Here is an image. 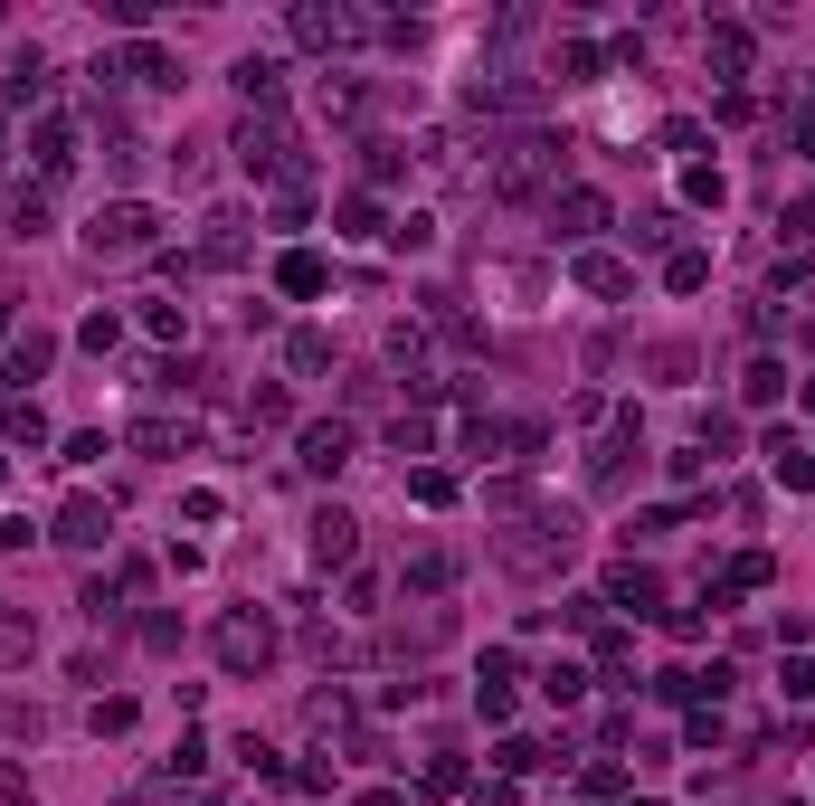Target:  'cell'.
<instances>
[{
    "label": "cell",
    "instance_id": "6da1fadb",
    "mask_svg": "<svg viewBox=\"0 0 815 806\" xmlns=\"http://www.w3.org/2000/svg\"><path fill=\"white\" fill-rule=\"evenodd\" d=\"M152 228H162V218L142 209V200H105V209H95V228H86V247H95V257H142V247H152Z\"/></svg>",
    "mask_w": 815,
    "mask_h": 806
},
{
    "label": "cell",
    "instance_id": "7a4b0ae2",
    "mask_svg": "<svg viewBox=\"0 0 815 806\" xmlns=\"http://www.w3.org/2000/svg\"><path fill=\"white\" fill-rule=\"evenodd\" d=\"M237 162H247V181H285V171H294V133H285V123H247V133H237Z\"/></svg>",
    "mask_w": 815,
    "mask_h": 806
},
{
    "label": "cell",
    "instance_id": "3957f363",
    "mask_svg": "<svg viewBox=\"0 0 815 806\" xmlns=\"http://www.w3.org/2000/svg\"><path fill=\"white\" fill-rule=\"evenodd\" d=\"M218 655H228V674H257V664L276 655V636H266V616H228V626H218Z\"/></svg>",
    "mask_w": 815,
    "mask_h": 806
},
{
    "label": "cell",
    "instance_id": "277c9868",
    "mask_svg": "<svg viewBox=\"0 0 815 806\" xmlns=\"http://www.w3.org/2000/svg\"><path fill=\"white\" fill-rule=\"evenodd\" d=\"M57 541H67V550H95V541H115V513H105L95 494H76L67 513H57Z\"/></svg>",
    "mask_w": 815,
    "mask_h": 806
},
{
    "label": "cell",
    "instance_id": "5b68a950",
    "mask_svg": "<svg viewBox=\"0 0 815 806\" xmlns=\"http://www.w3.org/2000/svg\"><path fill=\"white\" fill-rule=\"evenodd\" d=\"M303 465H313V474H342L351 465V427L342 418H313V427H303Z\"/></svg>",
    "mask_w": 815,
    "mask_h": 806
},
{
    "label": "cell",
    "instance_id": "8992f818",
    "mask_svg": "<svg viewBox=\"0 0 815 806\" xmlns=\"http://www.w3.org/2000/svg\"><path fill=\"white\" fill-rule=\"evenodd\" d=\"M769 465H778V484H787V494H815V455H806V437H787V427H778V437H769Z\"/></svg>",
    "mask_w": 815,
    "mask_h": 806
},
{
    "label": "cell",
    "instance_id": "52a82bcc",
    "mask_svg": "<svg viewBox=\"0 0 815 806\" xmlns=\"http://www.w3.org/2000/svg\"><path fill=\"white\" fill-rule=\"evenodd\" d=\"M294 39L303 47H342V39H361V20H351V10H294Z\"/></svg>",
    "mask_w": 815,
    "mask_h": 806
},
{
    "label": "cell",
    "instance_id": "ba28073f",
    "mask_svg": "<svg viewBox=\"0 0 815 806\" xmlns=\"http://www.w3.org/2000/svg\"><path fill=\"white\" fill-rule=\"evenodd\" d=\"M550 218H559V237H588V228H607V200L598 190H569V200H550Z\"/></svg>",
    "mask_w": 815,
    "mask_h": 806
},
{
    "label": "cell",
    "instance_id": "9c48e42d",
    "mask_svg": "<svg viewBox=\"0 0 815 806\" xmlns=\"http://www.w3.org/2000/svg\"><path fill=\"white\" fill-rule=\"evenodd\" d=\"M29 152H39V171H67V162H76V133H67V115H39Z\"/></svg>",
    "mask_w": 815,
    "mask_h": 806
},
{
    "label": "cell",
    "instance_id": "30bf717a",
    "mask_svg": "<svg viewBox=\"0 0 815 806\" xmlns=\"http://www.w3.org/2000/svg\"><path fill=\"white\" fill-rule=\"evenodd\" d=\"M351 531H361L351 513H313V560H323V569H342V560H351Z\"/></svg>",
    "mask_w": 815,
    "mask_h": 806
},
{
    "label": "cell",
    "instance_id": "8fae6325",
    "mask_svg": "<svg viewBox=\"0 0 815 806\" xmlns=\"http://www.w3.org/2000/svg\"><path fill=\"white\" fill-rule=\"evenodd\" d=\"M276 86H285V57H237V95L276 105Z\"/></svg>",
    "mask_w": 815,
    "mask_h": 806
},
{
    "label": "cell",
    "instance_id": "7c38bea8",
    "mask_svg": "<svg viewBox=\"0 0 815 806\" xmlns=\"http://www.w3.org/2000/svg\"><path fill=\"white\" fill-rule=\"evenodd\" d=\"M276 284H285V294H323L332 276H323V257H303V247H294V257L276 266Z\"/></svg>",
    "mask_w": 815,
    "mask_h": 806
},
{
    "label": "cell",
    "instance_id": "4fadbf2b",
    "mask_svg": "<svg viewBox=\"0 0 815 806\" xmlns=\"http://www.w3.org/2000/svg\"><path fill=\"white\" fill-rule=\"evenodd\" d=\"M607 589H616V608H635V616H645L654 598H664V589H654V579H645V569H616V579H607Z\"/></svg>",
    "mask_w": 815,
    "mask_h": 806
},
{
    "label": "cell",
    "instance_id": "5bb4252c",
    "mask_svg": "<svg viewBox=\"0 0 815 806\" xmlns=\"http://www.w3.org/2000/svg\"><path fill=\"white\" fill-rule=\"evenodd\" d=\"M579 284H588V294H626V266H616V257H579Z\"/></svg>",
    "mask_w": 815,
    "mask_h": 806
},
{
    "label": "cell",
    "instance_id": "9a60e30c",
    "mask_svg": "<svg viewBox=\"0 0 815 806\" xmlns=\"http://www.w3.org/2000/svg\"><path fill=\"white\" fill-rule=\"evenodd\" d=\"M47 361H57V342H47V332H29L20 352H10V379H39V370H47Z\"/></svg>",
    "mask_w": 815,
    "mask_h": 806
},
{
    "label": "cell",
    "instance_id": "2e32d148",
    "mask_svg": "<svg viewBox=\"0 0 815 806\" xmlns=\"http://www.w3.org/2000/svg\"><path fill=\"white\" fill-rule=\"evenodd\" d=\"M664 284H674V294H693V284H711V257H701V247H683V257L664 266Z\"/></svg>",
    "mask_w": 815,
    "mask_h": 806
},
{
    "label": "cell",
    "instance_id": "e0dca14e",
    "mask_svg": "<svg viewBox=\"0 0 815 806\" xmlns=\"http://www.w3.org/2000/svg\"><path fill=\"white\" fill-rule=\"evenodd\" d=\"M740 389H749V408H769L778 389H787V370H778V361H749V379H740Z\"/></svg>",
    "mask_w": 815,
    "mask_h": 806
},
{
    "label": "cell",
    "instance_id": "ac0fdd59",
    "mask_svg": "<svg viewBox=\"0 0 815 806\" xmlns=\"http://www.w3.org/2000/svg\"><path fill=\"white\" fill-rule=\"evenodd\" d=\"M124 67H133L142 86H181V76H171V57H162V47H133V57H124Z\"/></svg>",
    "mask_w": 815,
    "mask_h": 806
},
{
    "label": "cell",
    "instance_id": "d6986e66",
    "mask_svg": "<svg viewBox=\"0 0 815 806\" xmlns=\"http://www.w3.org/2000/svg\"><path fill=\"white\" fill-rule=\"evenodd\" d=\"M540 692H550V702H579L588 674H579V664H550V674H540Z\"/></svg>",
    "mask_w": 815,
    "mask_h": 806
},
{
    "label": "cell",
    "instance_id": "ffe728a7",
    "mask_svg": "<svg viewBox=\"0 0 815 806\" xmlns=\"http://www.w3.org/2000/svg\"><path fill=\"white\" fill-rule=\"evenodd\" d=\"M408 494H418V503H455V474H437V465H418V474H408Z\"/></svg>",
    "mask_w": 815,
    "mask_h": 806
},
{
    "label": "cell",
    "instance_id": "44dd1931",
    "mask_svg": "<svg viewBox=\"0 0 815 806\" xmlns=\"http://www.w3.org/2000/svg\"><path fill=\"white\" fill-rule=\"evenodd\" d=\"M711 57H721V67L740 76V67H749V29H711Z\"/></svg>",
    "mask_w": 815,
    "mask_h": 806
},
{
    "label": "cell",
    "instance_id": "7402d4cb",
    "mask_svg": "<svg viewBox=\"0 0 815 806\" xmlns=\"http://www.w3.org/2000/svg\"><path fill=\"white\" fill-rule=\"evenodd\" d=\"M181 323H190L181 304H152V313H142V332H152V342H181Z\"/></svg>",
    "mask_w": 815,
    "mask_h": 806
},
{
    "label": "cell",
    "instance_id": "603a6c76",
    "mask_svg": "<svg viewBox=\"0 0 815 806\" xmlns=\"http://www.w3.org/2000/svg\"><path fill=\"white\" fill-rule=\"evenodd\" d=\"M379 228V200H342V237H371Z\"/></svg>",
    "mask_w": 815,
    "mask_h": 806
},
{
    "label": "cell",
    "instance_id": "cb8c5ba5",
    "mask_svg": "<svg viewBox=\"0 0 815 806\" xmlns=\"http://www.w3.org/2000/svg\"><path fill=\"white\" fill-rule=\"evenodd\" d=\"M361 806H408V797H398V787H379V797H361Z\"/></svg>",
    "mask_w": 815,
    "mask_h": 806
},
{
    "label": "cell",
    "instance_id": "d4e9b609",
    "mask_svg": "<svg viewBox=\"0 0 815 806\" xmlns=\"http://www.w3.org/2000/svg\"><path fill=\"white\" fill-rule=\"evenodd\" d=\"M806 408H815V379H806Z\"/></svg>",
    "mask_w": 815,
    "mask_h": 806
}]
</instances>
